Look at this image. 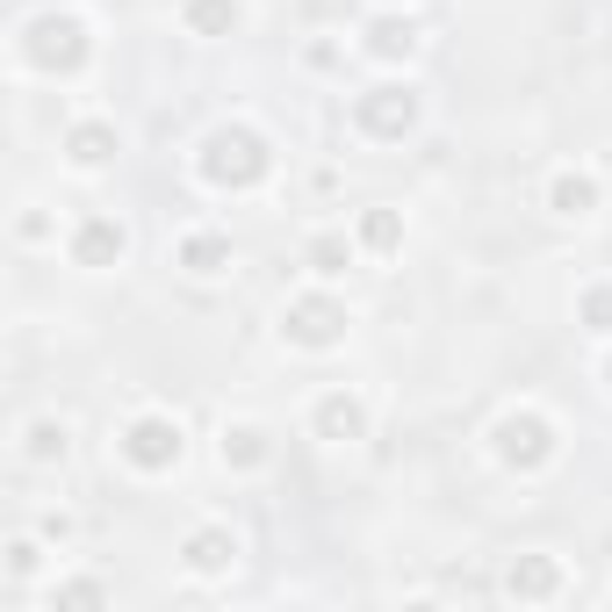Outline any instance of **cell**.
I'll return each mask as SVG.
<instances>
[{"instance_id": "cell-2", "label": "cell", "mask_w": 612, "mask_h": 612, "mask_svg": "<svg viewBox=\"0 0 612 612\" xmlns=\"http://www.w3.org/2000/svg\"><path fill=\"white\" fill-rule=\"evenodd\" d=\"M22 58L37 72H72L87 58V29L72 22V14H37V22L22 29Z\"/></svg>"}, {"instance_id": "cell-17", "label": "cell", "mask_w": 612, "mask_h": 612, "mask_svg": "<svg viewBox=\"0 0 612 612\" xmlns=\"http://www.w3.org/2000/svg\"><path fill=\"white\" fill-rule=\"evenodd\" d=\"M101 599H109L101 584H58L51 591V605H101Z\"/></svg>"}, {"instance_id": "cell-8", "label": "cell", "mask_w": 612, "mask_h": 612, "mask_svg": "<svg viewBox=\"0 0 612 612\" xmlns=\"http://www.w3.org/2000/svg\"><path fill=\"white\" fill-rule=\"evenodd\" d=\"M367 130H411V116H418V101H411V95H396V87H382V95L375 101H367Z\"/></svg>"}, {"instance_id": "cell-5", "label": "cell", "mask_w": 612, "mask_h": 612, "mask_svg": "<svg viewBox=\"0 0 612 612\" xmlns=\"http://www.w3.org/2000/svg\"><path fill=\"white\" fill-rule=\"evenodd\" d=\"M72 259H80V267H116V259H122V224L95 217L80 238H72Z\"/></svg>"}, {"instance_id": "cell-11", "label": "cell", "mask_w": 612, "mask_h": 612, "mask_svg": "<svg viewBox=\"0 0 612 612\" xmlns=\"http://www.w3.org/2000/svg\"><path fill=\"white\" fill-rule=\"evenodd\" d=\"M66 145H72V159H80V166H101V159L116 151V130H109V122H80Z\"/></svg>"}, {"instance_id": "cell-15", "label": "cell", "mask_w": 612, "mask_h": 612, "mask_svg": "<svg viewBox=\"0 0 612 612\" xmlns=\"http://www.w3.org/2000/svg\"><path fill=\"white\" fill-rule=\"evenodd\" d=\"M591 203H599L591 180H555V209H562V217H591Z\"/></svg>"}, {"instance_id": "cell-7", "label": "cell", "mask_w": 612, "mask_h": 612, "mask_svg": "<svg viewBox=\"0 0 612 612\" xmlns=\"http://www.w3.org/2000/svg\"><path fill=\"white\" fill-rule=\"evenodd\" d=\"M231 562H238V541H231V533L209 526V533H195V541H188V570H195V576H224Z\"/></svg>"}, {"instance_id": "cell-20", "label": "cell", "mask_w": 612, "mask_h": 612, "mask_svg": "<svg viewBox=\"0 0 612 612\" xmlns=\"http://www.w3.org/2000/svg\"><path fill=\"white\" fill-rule=\"evenodd\" d=\"M584 317H591V325H599V332H612V288H599V296L584 303Z\"/></svg>"}, {"instance_id": "cell-16", "label": "cell", "mask_w": 612, "mask_h": 612, "mask_svg": "<svg viewBox=\"0 0 612 612\" xmlns=\"http://www.w3.org/2000/svg\"><path fill=\"white\" fill-rule=\"evenodd\" d=\"M180 259H188L195 274H217L231 253H224V238H188V245H180Z\"/></svg>"}, {"instance_id": "cell-3", "label": "cell", "mask_w": 612, "mask_h": 612, "mask_svg": "<svg viewBox=\"0 0 612 612\" xmlns=\"http://www.w3.org/2000/svg\"><path fill=\"white\" fill-rule=\"evenodd\" d=\"M497 454L512 468H541L547 454H555V433H547V418H533V411H519V418L497 425Z\"/></svg>"}, {"instance_id": "cell-13", "label": "cell", "mask_w": 612, "mask_h": 612, "mask_svg": "<svg viewBox=\"0 0 612 612\" xmlns=\"http://www.w3.org/2000/svg\"><path fill=\"white\" fill-rule=\"evenodd\" d=\"M367 51L375 58H404L411 51V22H375L367 29Z\"/></svg>"}, {"instance_id": "cell-1", "label": "cell", "mask_w": 612, "mask_h": 612, "mask_svg": "<svg viewBox=\"0 0 612 612\" xmlns=\"http://www.w3.org/2000/svg\"><path fill=\"white\" fill-rule=\"evenodd\" d=\"M259 174H267V145H259L253 130H217L203 145V180L209 188H253Z\"/></svg>"}, {"instance_id": "cell-18", "label": "cell", "mask_w": 612, "mask_h": 612, "mask_svg": "<svg viewBox=\"0 0 612 612\" xmlns=\"http://www.w3.org/2000/svg\"><path fill=\"white\" fill-rule=\"evenodd\" d=\"M224 462H259V433H253V425L224 440Z\"/></svg>"}, {"instance_id": "cell-22", "label": "cell", "mask_w": 612, "mask_h": 612, "mask_svg": "<svg viewBox=\"0 0 612 612\" xmlns=\"http://www.w3.org/2000/svg\"><path fill=\"white\" fill-rule=\"evenodd\" d=\"M367 238H375V245H396V217H367Z\"/></svg>"}, {"instance_id": "cell-14", "label": "cell", "mask_w": 612, "mask_h": 612, "mask_svg": "<svg viewBox=\"0 0 612 612\" xmlns=\"http://www.w3.org/2000/svg\"><path fill=\"white\" fill-rule=\"evenodd\" d=\"M58 454H66V425L37 418V425H29V462H58Z\"/></svg>"}, {"instance_id": "cell-19", "label": "cell", "mask_w": 612, "mask_h": 612, "mask_svg": "<svg viewBox=\"0 0 612 612\" xmlns=\"http://www.w3.org/2000/svg\"><path fill=\"white\" fill-rule=\"evenodd\" d=\"M310 259H317V274H339V267H346V245H339V238H317Z\"/></svg>"}, {"instance_id": "cell-9", "label": "cell", "mask_w": 612, "mask_h": 612, "mask_svg": "<svg viewBox=\"0 0 612 612\" xmlns=\"http://www.w3.org/2000/svg\"><path fill=\"white\" fill-rule=\"evenodd\" d=\"M504 591L512 599H555V562H512V576H504Z\"/></svg>"}, {"instance_id": "cell-21", "label": "cell", "mask_w": 612, "mask_h": 612, "mask_svg": "<svg viewBox=\"0 0 612 612\" xmlns=\"http://www.w3.org/2000/svg\"><path fill=\"white\" fill-rule=\"evenodd\" d=\"M29 570H37V547H29V541H14V555H8V576H29Z\"/></svg>"}, {"instance_id": "cell-10", "label": "cell", "mask_w": 612, "mask_h": 612, "mask_svg": "<svg viewBox=\"0 0 612 612\" xmlns=\"http://www.w3.org/2000/svg\"><path fill=\"white\" fill-rule=\"evenodd\" d=\"M317 433H325V440H361V404H354V396H325Z\"/></svg>"}, {"instance_id": "cell-6", "label": "cell", "mask_w": 612, "mask_h": 612, "mask_svg": "<svg viewBox=\"0 0 612 612\" xmlns=\"http://www.w3.org/2000/svg\"><path fill=\"white\" fill-rule=\"evenodd\" d=\"M339 325H346V317L332 310V303H296V310H288V332H296L303 346H332V339H339Z\"/></svg>"}, {"instance_id": "cell-4", "label": "cell", "mask_w": 612, "mask_h": 612, "mask_svg": "<svg viewBox=\"0 0 612 612\" xmlns=\"http://www.w3.org/2000/svg\"><path fill=\"white\" fill-rule=\"evenodd\" d=\"M122 454H130L137 468H174L180 462V425L174 418H137L130 433H122Z\"/></svg>"}, {"instance_id": "cell-12", "label": "cell", "mask_w": 612, "mask_h": 612, "mask_svg": "<svg viewBox=\"0 0 612 612\" xmlns=\"http://www.w3.org/2000/svg\"><path fill=\"white\" fill-rule=\"evenodd\" d=\"M188 22L203 29V37H217V29L238 22V0H188Z\"/></svg>"}]
</instances>
